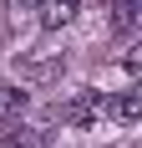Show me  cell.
I'll return each instance as SVG.
<instances>
[{"label": "cell", "mask_w": 142, "mask_h": 148, "mask_svg": "<svg viewBox=\"0 0 142 148\" xmlns=\"http://www.w3.org/2000/svg\"><path fill=\"white\" fill-rule=\"evenodd\" d=\"M101 107H107V97H101V92H76L71 102H56V118H61V123H76V128H86V123L101 118Z\"/></svg>", "instance_id": "obj_1"}, {"label": "cell", "mask_w": 142, "mask_h": 148, "mask_svg": "<svg viewBox=\"0 0 142 148\" xmlns=\"http://www.w3.org/2000/svg\"><path fill=\"white\" fill-rule=\"evenodd\" d=\"M76 5H81V0H41V5H36V15H41L46 31H56V26H66L71 15H76Z\"/></svg>", "instance_id": "obj_2"}, {"label": "cell", "mask_w": 142, "mask_h": 148, "mask_svg": "<svg viewBox=\"0 0 142 148\" xmlns=\"http://www.w3.org/2000/svg\"><path fill=\"white\" fill-rule=\"evenodd\" d=\"M101 112L117 118V123H137V118H142V97H137V92H122V97H112Z\"/></svg>", "instance_id": "obj_3"}, {"label": "cell", "mask_w": 142, "mask_h": 148, "mask_svg": "<svg viewBox=\"0 0 142 148\" xmlns=\"http://www.w3.org/2000/svg\"><path fill=\"white\" fill-rule=\"evenodd\" d=\"M61 72V56H26L20 61V77L26 82H46V77H56Z\"/></svg>", "instance_id": "obj_4"}, {"label": "cell", "mask_w": 142, "mask_h": 148, "mask_svg": "<svg viewBox=\"0 0 142 148\" xmlns=\"http://www.w3.org/2000/svg\"><path fill=\"white\" fill-rule=\"evenodd\" d=\"M0 148H46V138L36 133V128H20V123L10 118V133L0 138Z\"/></svg>", "instance_id": "obj_5"}, {"label": "cell", "mask_w": 142, "mask_h": 148, "mask_svg": "<svg viewBox=\"0 0 142 148\" xmlns=\"http://www.w3.org/2000/svg\"><path fill=\"white\" fill-rule=\"evenodd\" d=\"M137 15H142V0H112V26L122 31V36L137 26Z\"/></svg>", "instance_id": "obj_6"}, {"label": "cell", "mask_w": 142, "mask_h": 148, "mask_svg": "<svg viewBox=\"0 0 142 148\" xmlns=\"http://www.w3.org/2000/svg\"><path fill=\"white\" fill-rule=\"evenodd\" d=\"M20 112H26V92L20 87H0V123L20 118Z\"/></svg>", "instance_id": "obj_7"}]
</instances>
